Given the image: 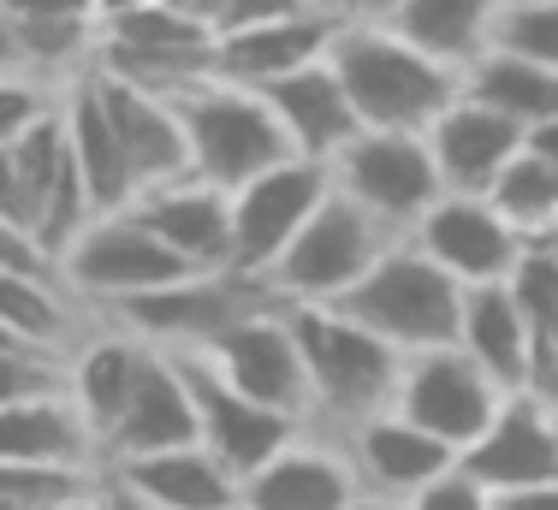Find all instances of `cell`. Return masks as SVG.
I'll return each instance as SVG.
<instances>
[{"instance_id": "d4e9b609", "label": "cell", "mask_w": 558, "mask_h": 510, "mask_svg": "<svg viewBox=\"0 0 558 510\" xmlns=\"http://www.w3.org/2000/svg\"><path fill=\"white\" fill-rule=\"evenodd\" d=\"M60 119H65V149H72L77 172H84V191H89V208L101 214H125L137 203V179L125 167V149H119L108 113H101V96H96V77H72L60 89Z\"/></svg>"}, {"instance_id": "f546056e", "label": "cell", "mask_w": 558, "mask_h": 510, "mask_svg": "<svg viewBox=\"0 0 558 510\" xmlns=\"http://www.w3.org/2000/svg\"><path fill=\"white\" fill-rule=\"evenodd\" d=\"M463 96H475L482 107L505 113L511 125H523V137H529L535 125L558 119V72H547V65H535V60H517V53L487 48L482 60L463 72Z\"/></svg>"}, {"instance_id": "9a60e30c", "label": "cell", "mask_w": 558, "mask_h": 510, "mask_svg": "<svg viewBox=\"0 0 558 510\" xmlns=\"http://www.w3.org/2000/svg\"><path fill=\"white\" fill-rule=\"evenodd\" d=\"M363 499L351 458L333 434H291L256 475L238 481V510H351Z\"/></svg>"}, {"instance_id": "52a82bcc", "label": "cell", "mask_w": 558, "mask_h": 510, "mask_svg": "<svg viewBox=\"0 0 558 510\" xmlns=\"http://www.w3.org/2000/svg\"><path fill=\"white\" fill-rule=\"evenodd\" d=\"M54 279L72 291L77 303H89L96 315H108L113 303H131L143 291H161L191 279V267L172 255L137 214H101L72 238V250L54 262Z\"/></svg>"}, {"instance_id": "277c9868", "label": "cell", "mask_w": 558, "mask_h": 510, "mask_svg": "<svg viewBox=\"0 0 558 510\" xmlns=\"http://www.w3.org/2000/svg\"><path fill=\"white\" fill-rule=\"evenodd\" d=\"M179 125H184V149H191V179L208 184V191H244L250 179L274 172L279 160H291V143L279 131L274 107L256 96V89L238 84H208L184 89L179 101Z\"/></svg>"}, {"instance_id": "6da1fadb", "label": "cell", "mask_w": 558, "mask_h": 510, "mask_svg": "<svg viewBox=\"0 0 558 510\" xmlns=\"http://www.w3.org/2000/svg\"><path fill=\"white\" fill-rule=\"evenodd\" d=\"M339 89L351 96V113L363 131H404L422 137L451 101L463 96V77L451 65L428 60L387 24H339L327 48Z\"/></svg>"}, {"instance_id": "ab89813d", "label": "cell", "mask_w": 558, "mask_h": 510, "mask_svg": "<svg viewBox=\"0 0 558 510\" xmlns=\"http://www.w3.org/2000/svg\"><path fill=\"white\" fill-rule=\"evenodd\" d=\"M0 220L24 226V232L36 238V226H31V196H24V184H19V167H12V149H0Z\"/></svg>"}, {"instance_id": "7dc6e473", "label": "cell", "mask_w": 558, "mask_h": 510, "mask_svg": "<svg viewBox=\"0 0 558 510\" xmlns=\"http://www.w3.org/2000/svg\"><path fill=\"white\" fill-rule=\"evenodd\" d=\"M523 149H529V155H541V160H553V167H558V119H547V125L529 131Z\"/></svg>"}, {"instance_id": "f35d334b", "label": "cell", "mask_w": 558, "mask_h": 510, "mask_svg": "<svg viewBox=\"0 0 558 510\" xmlns=\"http://www.w3.org/2000/svg\"><path fill=\"white\" fill-rule=\"evenodd\" d=\"M298 12H315V0H232V7H226V24H220V31H244V24L298 19Z\"/></svg>"}, {"instance_id": "7a4b0ae2", "label": "cell", "mask_w": 558, "mask_h": 510, "mask_svg": "<svg viewBox=\"0 0 558 510\" xmlns=\"http://www.w3.org/2000/svg\"><path fill=\"white\" fill-rule=\"evenodd\" d=\"M286 327L303 356L315 434H344V427L392 410V386L404 368L392 344H380L375 332H363L327 303H286Z\"/></svg>"}, {"instance_id": "681fc988", "label": "cell", "mask_w": 558, "mask_h": 510, "mask_svg": "<svg viewBox=\"0 0 558 510\" xmlns=\"http://www.w3.org/2000/svg\"><path fill=\"white\" fill-rule=\"evenodd\" d=\"M351 510H404V505H387V499H368V493H363V499H356Z\"/></svg>"}, {"instance_id": "d6a6232c", "label": "cell", "mask_w": 558, "mask_h": 510, "mask_svg": "<svg viewBox=\"0 0 558 510\" xmlns=\"http://www.w3.org/2000/svg\"><path fill=\"white\" fill-rule=\"evenodd\" d=\"M487 48L517 53V60H535V65H547V72H558V7H499Z\"/></svg>"}, {"instance_id": "ffe728a7", "label": "cell", "mask_w": 558, "mask_h": 510, "mask_svg": "<svg viewBox=\"0 0 558 510\" xmlns=\"http://www.w3.org/2000/svg\"><path fill=\"white\" fill-rule=\"evenodd\" d=\"M89 77H96L101 113H108L119 149H125V167H131V179H137V196L191 179V149H184L179 107L161 101V96H143V89L119 84V77H101V72H89Z\"/></svg>"}, {"instance_id": "603a6c76", "label": "cell", "mask_w": 558, "mask_h": 510, "mask_svg": "<svg viewBox=\"0 0 558 510\" xmlns=\"http://www.w3.org/2000/svg\"><path fill=\"white\" fill-rule=\"evenodd\" d=\"M0 463L101 475V446L89 434V422L77 415V404L65 398V386H54V392L0 404Z\"/></svg>"}, {"instance_id": "ac0fdd59", "label": "cell", "mask_w": 558, "mask_h": 510, "mask_svg": "<svg viewBox=\"0 0 558 510\" xmlns=\"http://www.w3.org/2000/svg\"><path fill=\"white\" fill-rule=\"evenodd\" d=\"M422 143H428L434 172H440L451 196H487L499 172L523 155V125H511L505 113L482 107L475 96H458L422 131Z\"/></svg>"}, {"instance_id": "3957f363", "label": "cell", "mask_w": 558, "mask_h": 510, "mask_svg": "<svg viewBox=\"0 0 558 510\" xmlns=\"http://www.w3.org/2000/svg\"><path fill=\"white\" fill-rule=\"evenodd\" d=\"M327 308H339L344 320L375 332V339L392 344L398 356H416V351H446V344H458L463 286L451 274H440L416 244L398 238V244Z\"/></svg>"}, {"instance_id": "ee69618b", "label": "cell", "mask_w": 558, "mask_h": 510, "mask_svg": "<svg viewBox=\"0 0 558 510\" xmlns=\"http://www.w3.org/2000/svg\"><path fill=\"white\" fill-rule=\"evenodd\" d=\"M494 510H558V481H547V487H517V493H494Z\"/></svg>"}, {"instance_id": "74e56055", "label": "cell", "mask_w": 558, "mask_h": 510, "mask_svg": "<svg viewBox=\"0 0 558 510\" xmlns=\"http://www.w3.org/2000/svg\"><path fill=\"white\" fill-rule=\"evenodd\" d=\"M0 267H7V274H54V262L43 255V244L12 220H0Z\"/></svg>"}, {"instance_id": "d6986e66", "label": "cell", "mask_w": 558, "mask_h": 510, "mask_svg": "<svg viewBox=\"0 0 558 510\" xmlns=\"http://www.w3.org/2000/svg\"><path fill=\"white\" fill-rule=\"evenodd\" d=\"M339 24L322 7L298 12V19H274V24H244V31H220L215 36V77L238 89H268L279 77L322 65L333 48Z\"/></svg>"}, {"instance_id": "7c38bea8", "label": "cell", "mask_w": 558, "mask_h": 510, "mask_svg": "<svg viewBox=\"0 0 558 510\" xmlns=\"http://www.w3.org/2000/svg\"><path fill=\"white\" fill-rule=\"evenodd\" d=\"M191 356H203L232 392L250 398V404L279 410V415H291L298 427H310V380H303L298 339H291V327H286V303L256 308V315L238 320L232 332H220L208 351H191Z\"/></svg>"}, {"instance_id": "7bdbcfd3", "label": "cell", "mask_w": 558, "mask_h": 510, "mask_svg": "<svg viewBox=\"0 0 558 510\" xmlns=\"http://www.w3.org/2000/svg\"><path fill=\"white\" fill-rule=\"evenodd\" d=\"M167 12H179L184 24H196V31H208V36H220V24H226V7L232 0H161Z\"/></svg>"}, {"instance_id": "c3c4849f", "label": "cell", "mask_w": 558, "mask_h": 510, "mask_svg": "<svg viewBox=\"0 0 558 510\" xmlns=\"http://www.w3.org/2000/svg\"><path fill=\"white\" fill-rule=\"evenodd\" d=\"M143 7H161V0H96V31L113 19H131V12H143Z\"/></svg>"}, {"instance_id": "f1b7e54d", "label": "cell", "mask_w": 558, "mask_h": 510, "mask_svg": "<svg viewBox=\"0 0 558 510\" xmlns=\"http://www.w3.org/2000/svg\"><path fill=\"white\" fill-rule=\"evenodd\" d=\"M494 19H499V0H404L387 31H398L410 48H422L428 60L451 65L463 77L487 53Z\"/></svg>"}, {"instance_id": "816d5d0a", "label": "cell", "mask_w": 558, "mask_h": 510, "mask_svg": "<svg viewBox=\"0 0 558 510\" xmlns=\"http://www.w3.org/2000/svg\"><path fill=\"white\" fill-rule=\"evenodd\" d=\"M499 7H558V0H499Z\"/></svg>"}, {"instance_id": "ba28073f", "label": "cell", "mask_w": 558, "mask_h": 510, "mask_svg": "<svg viewBox=\"0 0 558 510\" xmlns=\"http://www.w3.org/2000/svg\"><path fill=\"white\" fill-rule=\"evenodd\" d=\"M327 179H333L339 196H351L363 214H375L392 238H410L422 214L446 196L428 143L404 137V131H356L327 160Z\"/></svg>"}, {"instance_id": "2e32d148", "label": "cell", "mask_w": 558, "mask_h": 510, "mask_svg": "<svg viewBox=\"0 0 558 510\" xmlns=\"http://www.w3.org/2000/svg\"><path fill=\"white\" fill-rule=\"evenodd\" d=\"M333 439L344 446L363 493L368 499H387V505H410L422 487H434L446 469H458V451L440 446L434 434H422V427H410L404 415H392V410L368 415V422L344 427Z\"/></svg>"}, {"instance_id": "11a10c76", "label": "cell", "mask_w": 558, "mask_h": 510, "mask_svg": "<svg viewBox=\"0 0 558 510\" xmlns=\"http://www.w3.org/2000/svg\"><path fill=\"white\" fill-rule=\"evenodd\" d=\"M547 339H553V351H558V332H547Z\"/></svg>"}, {"instance_id": "bcb514c9", "label": "cell", "mask_w": 558, "mask_h": 510, "mask_svg": "<svg viewBox=\"0 0 558 510\" xmlns=\"http://www.w3.org/2000/svg\"><path fill=\"white\" fill-rule=\"evenodd\" d=\"M24 72V48H19V31H12V19L0 12V77H19ZM31 77V72H24Z\"/></svg>"}, {"instance_id": "9c48e42d", "label": "cell", "mask_w": 558, "mask_h": 510, "mask_svg": "<svg viewBox=\"0 0 558 510\" xmlns=\"http://www.w3.org/2000/svg\"><path fill=\"white\" fill-rule=\"evenodd\" d=\"M89 72L119 77V84L143 89V96L179 101L184 89L215 77V36L184 24L167 7H143L131 19H113L96 31V60Z\"/></svg>"}, {"instance_id": "5b68a950", "label": "cell", "mask_w": 558, "mask_h": 510, "mask_svg": "<svg viewBox=\"0 0 558 510\" xmlns=\"http://www.w3.org/2000/svg\"><path fill=\"white\" fill-rule=\"evenodd\" d=\"M392 244L398 238L375 214H363L351 196L327 191V203L310 214V226L286 244V255L268 267L262 286L274 291V303H339Z\"/></svg>"}, {"instance_id": "7402d4cb", "label": "cell", "mask_w": 558, "mask_h": 510, "mask_svg": "<svg viewBox=\"0 0 558 510\" xmlns=\"http://www.w3.org/2000/svg\"><path fill=\"white\" fill-rule=\"evenodd\" d=\"M196 446V404H191V386L184 374L172 368V356L149 351L143 344L137 362V386H131V404L119 415V427L101 446V469L125 463V458H155V451H179Z\"/></svg>"}, {"instance_id": "cb8c5ba5", "label": "cell", "mask_w": 558, "mask_h": 510, "mask_svg": "<svg viewBox=\"0 0 558 510\" xmlns=\"http://www.w3.org/2000/svg\"><path fill=\"white\" fill-rule=\"evenodd\" d=\"M262 101L274 107V119H279V131H286V143H291V155L298 160H333L344 143L356 137V113H351V96L339 89V77H333V65H303V72H291V77H279V84L268 89H256Z\"/></svg>"}, {"instance_id": "836d02e7", "label": "cell", "mask_w": 558, "mask_h": 510, "mask_svg": "<svg viewBox=\"0 0 558 510\" xmlns=\"http://www.w3.org/2000/svg\"><path fill=\"white\" fill-rule=\"evenodd\" d=\"M505 286H511L517 308L529 315V327H535V332H558V250L529 244Z\"/></svg>"}, {"instance_id": "4316f807", "label": "cell", "mask_w": 558, "mask_h": 510, "mask_svg": "<svg viewBox=\"0 0 558 510\" xmlns=\"http://www.w3.org/2000/svg\"><path fill=\"white\" fill-rule=\"evenodd\" d=\"M101 475H113L125 493H137L155 510H238V481L208 458L203 446L155 451V458H125L108 463Z\"/></svg>"}, {"instance_id": "d590c367", "label": "cell", "mask_w": 558, "mask_h": 510, "mask_svg": "<svg viewBox=\"0 0 558 510\" xmlns=\"http://www.w3.org/2000/svg\"><path fill=\"white\" fill-rule=\"evenodd\" d=\"M60 374H65V362H48V356H31V351H0V404L54 392Z\"/></svg>"}, {"instance_id": "db71d44e", "label": "cell", "mask_w": 558, "mask_h": 510, "mask_svg": "<svg viewBox=\"0 0 558 510\" xmlns=\"http://www.w3.org/2000/svg\"><path fill=\"white\" fill-rule=\"evenodd\" d=\"M541 244H547V250H558V226H553V232H547V238H541Z\"/></svg>"}, {"instance_id": "b9f144b4", "label": "cell", "mask_w": 558, "mask_h": 510, "mask_svg": "<svg viewBox=\"0 0 558 510\" xmlns=\"http://www.w3.org/2000/svg\"><path fill=\"white\" fill-rule=\"evenodd\" d=\"M7 19H96V0H0Z\"/></svg>"}, {"instance_id": "83f0119b", "label": "cell", "mask_w": 558, "mask_h": 510, "mask_svg": "<svg viewBox=\"0 0 558 510\" xmlns=\"http://www.w3.org/2000/svg\"><path fill=\"white\" fill-rule=\"evenodd\" d=\"M137 362H143V344L131 339V332H89L84 344H77L72 356H65V398L77 404V415L89 422V434H96V446H108V434L119 427V415L131 404V386H137Z\"/></svg>"}, {"instance_id": "30bf717a", "label": "cell", "mask_w": 558, "mask_h": 510, "mask_svg": "<svg viewBox=\"0 0 558 510\" xmlns=\"http://www.w3.org/2000/svg\"><path fill=\"white\" fill-rule=\"evenodd\" d=\"M499 404H505V392L458 351V344L404 356L398 386H392V415H404L410 427L434 434L440 446L458 451V458L487 434V422L499 415Z\"/></svg>"}, {"instance_id": "5bb4252c", "label": "cell", "mask_w": 558, "mask_h": 510, "mask_svg": "<svg viewBox=\"0 0 558 510\" xmlns=\"http://www.w3.org/2000/svg\"><path fill=\"white\" fill-rule=\"evenodd\" d=\"M404 244H416L440 274L458 279L463 291L470 286H505L511 267L523 262V250H529L523 238H517V226L505 220L487 196H451V191L422 214Z\"/></svg>"}, {"instance_id": "8d00e7d4", "label": "cell", "mask_w": 558, "mask_h": 510, "mask_svg": "<svg viewBox=\"0 0 558 510\" xmlns=\"http://www.w3.org/2000/svg\"><path fill=\"white\" fill-rule=\"evenodd\" d=\"M404 510H494V493L475 487L463 469H446V475L434 481V487H422Z\"/></svg>"}, {"instance_id": "8fae6325", "label": "cell", "mask_w": 558, "mask_h": 510, "mask_svg": "<svg viewBox=\"0 0 558 510\" xmlns=\"http://www.w3.org/2000/svg\"><path fill=\"white\" fill-rule=\"evenodd\" d=\"M333 179L322 160H279L274 172L232 191V274L268 279V267L286 255V244L310 226V214L327 203Z\"/></svg>"}, {"instance_id": "60d3db41", "label": "cell", "mask_w": 558, "mask_h": 510, "mask_svg": "<svg viewBox=\"0 0 558 510\" xmlns=\"http://www.w3.org/2000/svg\"><path fill=\"white\" fill-rule=\"evenodd\" d=\"M333 24H392V12L404 0H315Z\"/></svg>"}, {"instance_id": "e575fe53", "label": "cell", "mask_w": 558, "mask_h": 510, "mask_svg": "<svg viewBox=\"0 0 558 510\" xmlns=\"http://www.w3.org/2000/svg\"><path fill=\"white\" fill-rule=\"evenodd\" d=\"M65 84H43V77H0V149H12V143L24 137V131L36 125V119L54 113Z\"/></svg>"}, {"instance_id": "9f6ffc18", "label": "cell", "mask_w": 558, "mask_h": 510, "mask_svg": "<svg viewBox=\"0 0 558 510\" xmlns=\"http://www.w3.org/2000/svg\"><path fill=\"white\" fill-rule=\"evenodd\" d=\"M0 510H24V505H0Z\"/></svg>"}, {"instance_id": "e0dca14e", "label": "cell", "mask_w": 558, "mask_h": 510, "mask_svg": "<svg viewBox=\"0 0 558 510\" xmlns=\"http://www.w3.org/2000/svg\"><path fill=\"white\" fill-rule=\"evenodd\" d=\"M458 469L487 493H517V487H547L558 481V415L529 404L523 392L505 398L487 434L458 458Z\"/></svg>"}, {"instance_id": "f907efd6", "label": "cell", "mask_w": 558, "mask_h": 510, "mask_svg": "<svg viewBox=\"0 0 558 510\" xmlns=\"http://www.w3.org/2000/svg\"><path fill=\"white\" fill-rule=\"evenodd\" d=\"M0 351H24V344H19V339H12V332H7V327H0ZM31 356H36V351H31Z\"/></svg>"}, {"instance_id": "f6af8a7d", "label": "cell", "mask_w": 558, "mask_h": 510, "mask_svg": "<svg viewBox=\"0 0 558 510\" xmlns=\"http://www.w3.org/2000/svg\"><path fill=\"white\" fill-rule=\"evenodd\" d=\"M89 499H96V510H155V505H143L137 493L119 487L113 475H96V493H89Z\"/></svg>"}, {"instance_id": "8992f818", "label": "cell", "mask_w": 558, "mask_h": 510, "mask_svg": "<svg viewBox=\"0 0 558 510\" xmlns=\"http://www.w3.org/2000/svg\"><path fill=\"white\" fill-rule=\"evenodd\" d=\"M256 308H274V291L262 279L244 274H191L179 286L143 291L131 303H113L108 320L119 332H131L149 351H208L220 332H232L238 320H250Z\"/></svg>"}, {"instance_id": "4fadbf2b", "label": "cell", "mask_w": 558, "mask_h": 510, "mask_svg": "<svg viewBox=\"0 0 558 510\" xmlns=\"http://www.w3.org/2000/svg\"><path fill=\"white\" fill-rule=\"evenodd\" d=\"M161 356H167V351H161ZM172 368H179L184 386H191V404H196V446H203L232 481L256 475V469L268 463L291 434H303L291 415L262 410V404H250L244 392H232V386H226L203 356L179 351V356H172Z\"/></svg>"}, {"instance_id": "44dd1931", "label": "cell", "mask_w": 558, "mask_h": 510, "mask_svg": "<svg viewBox=\"0 0 558 510\" xmlns=\"http://www.w3.org/2000/svg\"><path fill=\"white\" fill-rule=\"evenodd\" d=\"M131 214H137L191 274H232V196L226 191L179 179V184H161V191H143L137 203H131Z\"/></svg>"}, {"instance_id": "f5cc1de1", "label": "cell", "mask_w": 558, "mask_h": 510, "mask_svg": "<svg viewBox=\"0 0 558 510\" xmlns=\"http://www.w3.org/2000/svg\"><path fill=\"white\" fill-rule=\"evenodd\" d=\"M89 493H96V487H89ZM60 510H96V499H77V505H60Z\"/></svg>"}, {"instance_id": "4dcf8cb0", "label": "cell", "mask_w": 558, "mask_h": 510, "mask_svg": "<svg viewBox=\"0 0 558 510\" xmlns=\"http://www.w3.org/2000/svg\"><path fill=\"white\" fill-rule=\"evenodd\" d=\"M487 203H494L505 220L517 226V238H523V244H541V238L558 226V167L523 149V155H517L511 167L494 179Z\"/></svg>"}, {"instance_id": "1f68e13d", "label": "cell", "mask_w": 558, "mask_h": 510, "mask_svg": "<svg viewBox=\"0 0 558 510\" xmlns=\"http://www.w3.org/2000/svg\"><path fill=\"white\" fill-rule=\"evenodd\" d=\"M96 475L77 469H24V463H0V505H24V510H60L89 499Z\"/></svg>"}, {"instance_id": "484cf974", "label": "cell", "mask_w": 558, "mask_h": 510, "mask_svg": "<svg viewBox=\"0 0 558 510\" xmlns=\"http://www.w3.org/2000/svg\"><path fill=\"white\" fill-rule=\"evenodd\" d=\"M458 351L470 356L505 398L523 392L529 356H535V327H529V315L517 308L511 286H470L463 291Z\"/></svg>"}]
</instances>
